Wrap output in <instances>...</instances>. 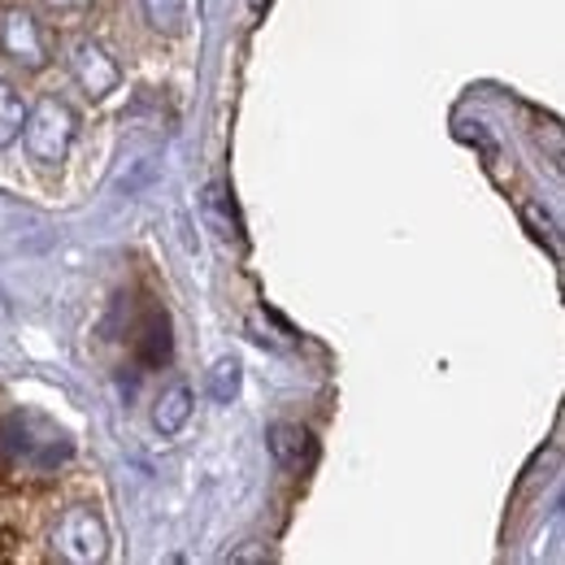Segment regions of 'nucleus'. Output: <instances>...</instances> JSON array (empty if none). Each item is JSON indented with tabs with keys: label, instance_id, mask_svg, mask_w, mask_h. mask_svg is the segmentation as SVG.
I'll return each instance as SVG.
<instances>
[{
	"label": "nucleus",
	"instance_id": "obj_2",
	"mask_svg": "<svg viewBox=\"0 0 565 565\" xmlns=\"http://www.w3.org/2000/svg\"><path fill=\"white\" fill-rule=\"evenodd\" d=\"M78 136V118L66 100L57 96H44L35 109H26V122H22V140L31 161L40 166H62L71 157V143Z\"/></svg>",
	"mask_w": 565,
	"mask_h": 565
},
{
	"label": "nucleus",
	"instance_id": "obj_10",
	"mask_svg": "<svg viewBox=\"0 0 565 565\" xmlns=\"http://www.w3.org/2000/svg\"><path fill=\"white\" fill-rule=\"evenodd\" d=\"M143 22L157 35H183L188 31V0H140Z\"/></svg>",
	"mask_w": 565,
	"mask_h": 565
},
{
	"label": "nucleus",
	"instance_id": "obj_1",
	"mask_svg": "<svg viewBox=\"0 0 565 565\" xmlns=\"http://www.w3.org/2000/svg\"><path fill=\"white\" fill-rule=\"evenodd\" d=\"M0 452L18 466H31V470H53L62 461L74 457V439L44 414H31V409H13L0 418Z\"/></svg>",
	"mask_w": 565,
	"mask_h": 565
},
{
	"label": "nucleus",
	"instance_id": "obj_6",
	"mask_svg": "<svg viewBox=\"0 0 565 565\" xmlns=\"http://www.w3.org/2000/svg\"><path fill=\"white\" fill-rule=\"evenodd\" d=\"M266 448H270V457L279 461L282 470H309L313 457H318L313 435L300 423H275L266 430Z\"/></svg>",
	"mask_w": 565,
	"mask_h": 565
},
{
	"label": "nucleus",
	"instance_id": "obj_3",
	"mask_svg": "<svg viewBox=\"0 0 565 565\" xmlns=\"http://www.w3.org/2000/svg\"><path fill=\"white\" fill-rule=\"evenodd\" d=\"M53 553L62 562L96 565L109 557V526L92 504H71L53 531Z\"/></svg>",
	"mask_w": 565,
	"mask_h": 565
},
{
	"label": "nucleus",
	"instance_id": "obj_11",
	"mask_svg": "<svg viewBox=\"0 0 565 565\" xmlns=\"http://www.w3.org/2000/svg\"><path fill=\"white\" fill-rule=\"evenodd\" d=\"M239 383H244V365L235 356H217L210 370V396L217 405H231L239 396Z\"/></svg>",
	"mask_w": 565,
	"mask_h": 565
},
{
	"label": "nucleus",
	"instance_id": "obj_5",
	"mask_svg": "<svg viewBox=\"0 0 565 565\" xmlns=\"http://www.w3.org/2000/svg\"><path fill=\"white\" fill-rule=\"evenodd\" d=\"M0 49H4V57H13L26 71H40L49 62L44 31H40V22L26 9H4V18H0Z\"/></svg>",
	"mask_w": 565,
	"mask_h": 565
},
{
	"label": "nucleus",
	"instance_id": "obj_12",
	"mask_svg": "<svg viewBox=\"0 0 565 565\" xmlns=\"http://www.w3.org/2000/svg\"><path fill=\"white\" fill-rule=\"evenodd\" d=\"M22 122H26V105H22V96H18L9 83H0V148H9V143L22 140Z\"/></svg>",
	"mask_w": 565,
	"mask_h": 565
},
{
	"label": "nucleus",
	"instance_id": "obj_15",
	"mask_svg": "<svg viewBox=\"0 0 565 565\" xmlns=\"http://www.w3.org/2000/svg\"><path fill=\"white\" fill-rule=\"evenodd\" d=\"M266 4H270V0H248V9H253V13H262Z\"/></svg>",
	"mask_w": 565,
	"mask_h": 565
},
{
	"label": "nucleus",
	"instance_id": "obj_7",
	"mask_svg": "<svg viewBox=\"0 0 565 565\" xmlns=\"http://www.w3.org/2000/svg\"><path fill=\"white\" fill-rule=\"evenodd\" d=\"M196 210H201L205 231H213L222 244H244L239 217H235V205H231V196H226V188H222V183H205V188H201Z\"/></svg>",
	"mask_w": 565,
	"mask_h": 565
},
{
	"label": "nucleus",
	"instance_id": "obj_9",
	"mask_svg": "<svg viewBox=\"0 0 565 565\" xmlns=\"http://www.w3.org/2000/svg\"><path fill=\"white\" fill-rule=\"evenodd\" d=\"M170 349H174V344H170V318H166L161 309H152L148 322L140 327V361L157 370V365L170 361Z\"/></svg>",
	"mask_w": 565,
	"mask_h": 565
},
{
	"label": "nucleus",
	"instance_id": "obj_14",
	"mask_svg": "<svg viewBox=\"0 0 565 565\" xmlns=\"http://www.w3.org/2000/svg\"><path fill=\"white\" fill-rule=\"evenodd\" d=\"M222 562H270V553H266V548H235V553H226Z\"/></svg>",
	"mask_w": 565,
	"mask_h": 565
},
{
	"label": "nucleus",
	"instance_id": "obj_8",
	"mask_svg": "<svg viewBox=\"0 0 565 565\" xmlns=\"http://www.w3.org/2000/svg\"><path fill=\"white\" fill-rule=\"evenodd\" d=\"M192 405H196V396H192V387L188 383H170L161 396H157V405H152V426H157V435L161 439H174L188 418H192Z\"/></svg>",
	"mask_w": 565,
	"mask_h": 565
},
{
	"label": "nucleus",
	"instance_id": "obj_4",
	"mask_svg": "<svg viewBox=\"0 0 565 565\" xmlns=\"http://www.w3.org/2000/svg\"><path fill=\"white\" fill-rule=\"evenodd\" d=\"M71 57V74H74V83L92 96V100H105L109 92H118V83H122V71H118V62L92 40V35H74L71 40V49H66Z\"/></svg>",
	"mask_w": 565,
	"mask_h": 565
},
{
	"label": "nucleus",
	"instance_id": "obj_13",
	"mask_svg": "<svg viewBox=\"0 0 565 565\" xmlns=\"http://www.w3.org/2000/svg\"><path fill=\"white\" fill-rule=\"evenodd\" d=\"M522 222L531 226V235L535 239H544L548 248H553V257H557V226H553V217L548 213H540V205H522Z\"/></svg>",
	"mask_w": 565,
	"mask_h": 565
}]
</instances>
